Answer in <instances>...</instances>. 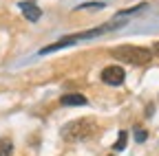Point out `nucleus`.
Segmentation results:
<instances>
[{"instance_id":"obj_5","label":"nucleus","mask_w":159,"mask_h":156,"mask_svg":"<svg viewBox=\"0 0 159 156\" xmlns=\"http://www.w3.org/2000/svg\"><path fill=\"white\" fill-rule=\"evenodd\" d=\"M60 103L62 106H86L89 99L84 95H80V92H66V95L60 97Z\"/></svg>"},{"instance_id":"obj_8","label":"nucleus","mask_w":159,"mask_h":156,"mask_svg":"<svg viewBox=\"0 0 159 156\" xmlns=\"http://www.w3.org/2000/svg\"><path fill=\"white\" fill-rule=\"evenodd\" d=\"M13 152V143L9 139H0V156H11Z\"/></svg>"},{"instance_id":"obj_11","label":"nucleus","mask_w":159,"mask_h":156,"mask_svg":"<svg viewBox=\"0 0 159 156\" xmlns=\"http://www.w3.org/2000/svg\"><path fill=\"white\" fill-rule=\"evenodd\" d=\"M152 55H155V57H159V42H155V44H152Z\"/></svg>"},{"instance_id":"obj_7","label":"nucleus","mask_w":159,"mask_h":156,"mask_svg":"<svg viewBox=\"0 0 159 156\" xmlns=\"http://www.w3.org/2000/svg\"><path fill=\"white\" fill-rule=\"evenodd\" d=\"M126 143H128V134H126V130H122V132L117 134V141H115L113 150L115 152H122V150H126Z\"/></svg>"},{"instance_id":"obj_9","label":"nucleus","mask_w":159,"mask_h":156,"mask_svg":"<svg viewBox=\"0 0 159 156\" xmlns=\"http://www.w3.org/2000/svg\"><path fill=\"white\" fill-rule=\"evenodd\" d=\"M142 9H146V2H142V5H137V7H133V9H124V11H119V13H117V18H124V15H133V13H137V11H142Z\"/></svg>"},{"instance_id":"obj_10","label":"nucleus","mask_w":159,"mask_h":156,"mask_svg":"<svg viewBox=\"0 0 159 156\" xmlns=\"http://www.w3.org/2000/svg\"><path fill=\"white\" fill-rule=\"evenodd\" d=\"M146 139H148V132L142 130V128H135V141H137V143H144Z\"/></svg>"},{"instance_id":"obj_4","label":"nucleus","mask_w":159,"mask_h":156,"mask_svg":"<svg viewBox=\"0 0 159 156\" xmlns=\"http://www.w3.org/2000/svg\"><path fill=\"white\" fill-rule=\"evenodd\" d=\"M20 11H22V15L27 18L29 22H38L40 18H42L40 7H38L35 2H31V0H22V2H20Z\"/></svg>"},{"instance_id":"obj_1","label":"nucleus","mask_w":159,"mask_h":156,"mask_svg":"<svg viewBox=\"0 0 159 156\" xmlns=\"http://www.w3.org/2000/svg\"><path fill=\"white\" fill-rule=\"evenodd\" d=\"M113 57L122 60L126 64H133V66H144L152 60V51L150 48H144V46H133V44H124V46H117L111 51Z\"/></svg>"},{"instance_id":"obj_3","label":"nucleus","mask_w":159,"mask_h":156,"mask_svg":"<svg viewBox=\"0 0 159 156\" xmlns=\"http://www.w3.org/2000/svg\"><path fill=\"white\" fill-rule=\"evenodd\" d=\"M124 77H126V73H124L122 66H106L102 70V82L108 84V86H122Z\"/></svg>"},{"instance_id":"obj_6","label":"nucleus","mask_w":159,"mask_h":156,"mask_svg":"<svg viewBox=\"0 0 159 156\" xmlns=\"http://www.w3.org/2000/svg\"><path fill=\"white\" fill-rule=\"evenodd\" d=\"M73 44H75V40H73L71 35H66V37H62V40H57V42H53V44H49V46H44V48H40V55H47V53L66 48V46H73Z\"/></svg>"},{"instance_id":"obj_2","label":"nucleus","mask_w":159,"mask_h":156,"mask_svg":"<svg viewBox=\"0 0 159 156\" xmlns=\"http://www.w3.org/2000/svg\"><path fill=\"white\" fill-rule=\"evenodd\" d=\"M93 132H95L93 119H75L62 128V139L69 143H80V141H86L89 136H93Z\"/></svg>"}]
</instances>
